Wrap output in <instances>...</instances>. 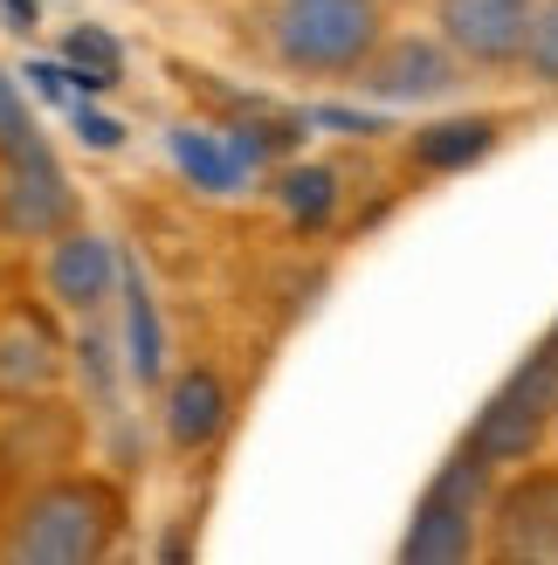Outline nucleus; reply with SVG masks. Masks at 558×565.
I'll list each match as a JSON object with an SVG mask.
<instances>
[{"label":"nucleus","instance_id":"2","mask_svg":"<svg viewBox=\"0 0 558 565\" xmlns=\"http://www.w3.org/2000/svg\"><path fill=\"white\" fill-rule=\"evenodd\" d=\"M269 28H276V55L303 76L366 70V55L386 42L379 0H283Z\"/></svg>","mask_w":558,"mask_h":565},{"label":"nucleus","instance_id":"10","mask_svg":"<svg viewBox=\"0 0 558 565\" xmlns=\"http://www.w3.org/2000/svg\"><path fill=\"white\" fill-rule=\"evenodd\" d=\"M118 256H110V242H97L90 228H63L49 248V297L69 303V310H97L110 290H118Z\"/></svg>","mask_w":558,"mask_h":565},{"label":"nucleus","instance_id":"17","mask_svg":"<svg viewBox=\"0 0 558 565\" xmlns=\"http://www.w3.org/2000/svg\"><path fill=\"white\" fill-rule=\"evenodd\" d=\"M276 193H283V207H290L297 228H324L331 207H339V173H331V166H283Z\"/></svg>","mask_w":558,"mask_h":565},{"label":"nucleus","instance_id":"24","mask_svg":"<svg viewBox=\"0 0 558 565\" xmlns=\"http://www.w3.org/2000/svg\"><path fill=\"white\" fill-rule=\"evenodd\" d=\"M8 469H14V462H8V456H0V490H8Z\"/></svg>","mask_w":558,"mask_h":565},{"label":"nucleus","instance_id":"23","mask_svg":"<svg viewBox=\"0 0 558 565\" xmlns=\"http://www.w3.org/2000/svg\"><path fill=\"white\" fill-rule=\"evenodd\" d=\"M35 21H42L35 0H0V28H14V35H35Z\"/></svg>","mask_w":558,"mask_h":565},{"label":"nucleus","instance_id":"4","mask_svg":"<svg viewBox=\"0 0 558 565\" xmlns=\"http://www.w3.org/2000/svg\"><path fill=\"white\" fill-rule=\"evenodd\" d=\"M490 469L496 462H483L476 448L462 441V456H449V469L428 483L421 511L407 524L400 558H469L476 552V524L490 511Z\"/></svg>","mask_w":558,"mask_h":565},{"label":"nucleus","instance_id":"12","mask_svg":"<svg viewBox=\"0 0 558 565\" xmlns=\"http://www.w3.org/2000/svg\"><path fill=\"white\" fill-rule=\"evenodd\" d=\"M69 441H76V420L63 407H21L14 428L0 435V456H8L14 469H49V462H69Z\"/></svg>","mask_w":558,"mask_h":565},{"label":"nucleus","instance_id":"9","mask_svg":"<svg viewBox=\"0 0 558 565\" xmlns=\"http://www.w3.org/2000/svg\"><path fill=\"white\" fill-rule=\"evenodd\" d=\"M358 83H366L373 97H386V104H421V97L455 90V63H449V49L428 42V35H394V42H379L366 55Z\"/></svg>","mask_w":558,"mask_h":565},{"label":"nucleus","instance_id":"7","mask_svg":"<svg viewBox=\"0 0 558 565\" xmlns=\"http://www.w3.org/2000/svg\"><path fill=\"white\" fill-rule=\"evenodd\" d=\"M441 35H449L469 63H524L538 0H441Z\"/></svg>","mask_w":558,"mask_h":565},{"label":"nucleus","instance_id":"15","mask_svg":"<svg viewBox=\"0 0 558 565\" xmlns=\"http://www.w3.org/2000/svg\"><path fill=\"white\" fill-rule=\"evenodd\" d=\"M125 338H131V373L159 380L165 373V324H159V303L138 269H125Z\"/></svg>","mask_w":558,"mask_h":565},{"label":"nucleus","instance_id":"25","mask_svg":"<svg viewBox=\"0 0 558 565\" xmlns=\"http://www.w3.org/2000/svg\"><path fill=\"white\" fill-rule=\"evenodd\" d=\"M545 352H558V324H551V338H545Z\"/></svg>","mask_w":558,"mask_h":565},{"label":"nucleus","instance_id":"3","mask_svg":"<svg viewBox=\"0 0 558 565\" xmlns=\"http://www.w3.org/2000/svg\"><path fill=\"white\" fill-rule=\"evenodd\" d=\"M551 420H558V352H532L517 365V373L490 393V407L476 414V428H469V448H476L483 462H532L545 435H551Z\"/></svg>","mask_w":558,"mask_h":565},{"label":"nucleus","instance_id":"21","mask_svg":"<svg viewBox=\"0 0 558 565\" xmlns=\"http://www.w3.org/2000/svg\"><path fill=\"white\" fill-rule=\"evenodd\" d=\"M83 373H90V386H97V407H110L118 401V380H110V359H104V338H83Z\"/></svg>","mask_w":558,"mask_h":565},{"label":"nucleus","instance_id":"16","mask_svg":"<svg viewBox=\"0 0 558 565\" xmlns=\"http://www.w3.org/2000/svg\"><path fill=\"white\" fill-rule=\"evenodd\" d=\"M63 63H69V83L83 97H97V90H110V83L125 76V55H118V42H110L104 28H69V35H63Z\"/></svg>","mask_w":558,"mask_h":565},{"label":"nucleus","instance_id":"5","mask_svg":"<svg viewBox=\"0 0 558 565\" xmlns=\"http://www.w3.org/2000/svg\"><path fill=\"white\" fill-rule=\"evenodd\" d=\"M0 228L14 242H42V235L76 228V193L42 138H28L21 152L0 159Z\"/></svg>","mask_w":558,"mask_h":565},{"label":"nucleus","instance_id":"19","mask_svg":"<svg viewBox=\"0 0 558 565\" xmlns=\"http://www.w3.org/2000/svg\"><path fill=\"white\" fill-rule=\"evenodd\" d=\"M28 138H35V118H28V104H21V90H14V76L0 70V159L21 152Z\"/></svg>","mask_w":558,"mask_h":565},{"label":"nucleus","instance_id":"20","mask_svg":"<svg viewBox=\"0 0 558 565\" xmlns=\"http://www.w3.org/2000/svg\"><path fill=\"white\" fill-rule=\"evenodd\" d=\"M76 138H83L90 152H118V146H125V125L104 118V110H90V104H76Z\"/></svg>","mask_w":558,"mask_h":565},{"label":"nucleus","instance_id":"22","mask_svg":"<svg viewBox=\"0 0 558 565\" xmlns=\"http://www.w3.org/2000/svg\"><path fill=\"white\" fill-rule=\"evenodd\" d=\"M311 118L331 125V131H352V138H358V131H379V118H366V110H339V104H318Z\"/></svg>","mask_w":558,"mask_h":565},{"label":"nucleus","instance_id":"1","mask_svg":"<svg viewBox=\"0 0 558 565\" xmlns=\"http://www.w3.org/2000/svg\"><path fill=\"white\" fill-rule=\"evenodd\" d=\"M118 524H125V497L110 490L104 476H49V483H35L14 503L0 558H14V565H83V558L110 552Z\"/></svg>","mask_w":558,"mask_h":565},{"label":"nucleus","instance_id":"14","mask_svg":"<svg viewBox=\"0 0 558 565\" xmlns=\"http://www.w3.org/2000/svg\"><path fill=\"white\" fill-rule=\"evenodd\" d=\"M173 166H180L193 186H207V193H235V186H242V173H248V159L235 152V138L193 131V125H180V131H173Z\"/></svg>","mask_w":558,"mask_h":565},{"label":"nucleus","instance_id":"8","mask_svg":"<svg viewBox=\"0 0 558 565\" xmlns=\"http://www.w3.org/2000/svg\"><path fill=\"white\" fill-rule=\"evenodd\" d=\"M63 380V331L49 324V310H0V401H35Z\"/></svg>","mask_w":558,"mask_h":565},{"label":"nucleus","instance_id":"13","mask_svg":"<svg viewBox=\"0 0 558 565\" xmlns=\"http://www.w3.org/2000/svg\"><path fill=\"white\" fill-rule=\"evenodd\" d=\"M490 146H496V118H449V125L414 131V166H428V173H462V166H476Z\"/></svg>","mask_w":558,"mask_h":565},{"label":"nucleus","instance_id":"18","mask_svg":"<svg viewBox=\"0 0 558 565\" xmlns=\"http://www.w3.org/2000/svg\"><path fill=\"white\" fill-rule=\"evenodd\" d=\"M524 63H532L538 83H558V0H538L532 42H524Z\"/></svg>","mask_w":558,"mask_h":565},{"label":"nucleus","instance_id":"11","mask_svg":"<svg viewBox=\"0 0 558 565\" xmlns=\"http://www.w3.org/2000/svg\"><path fill=\"white\" fill-rule=\"evenodd\" d=\"M221 428H228V386L207 365H193L165 393V435H173V448H207Z\"/></svg>","mask_w":558,"mask_h":565},{"label":"nucleus","instance_id":"6","mask_svg":"<svg viewBox=\"0 0 558 565\" xmlns=\"http://www.w3.org/2000/svg\"><path fill=\"white\" fill-rule=\"evenodd\" d=\"M490 558H524V565H558V469H538L511 483L490 511Z\"/></svg>","mask_w":558,"mask_h":565}]
</instances>
